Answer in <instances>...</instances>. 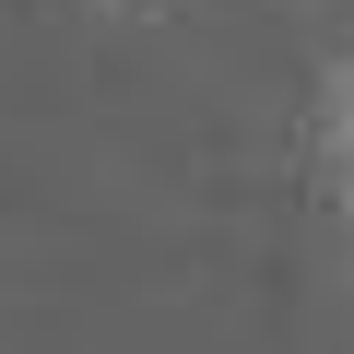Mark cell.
<instances>
[{"instance_id":"cell-1","label":"cell","mask_w":354,"mask_h":354,"mask_svg":"<svg viewBox=\"0 0 354 354\" xmlns=\"http://www.w3.org/2000/svg\"><path fill=\"white\" fill-rule=\"evenodd\" d=\"M330 142H342V177H354V83H342V106H330Z\"/></svg>"}]
</instances>
